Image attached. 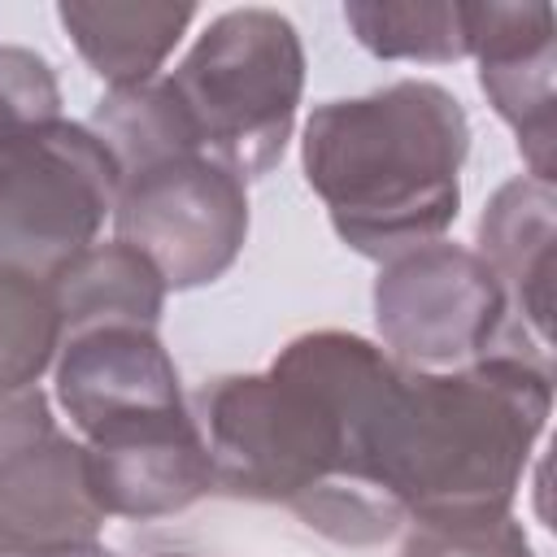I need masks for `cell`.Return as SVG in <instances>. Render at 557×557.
<instances>
[{"mask_svg": "<svg viewBox=\"0 0 557 557\" xmlns=\"http://www.w3.org/2000/svg\"><path fill=\"white\" fill-rule=\"evenodd\" d=\"M57 117L61 87L52 78V65L30 48L0 44V152Z\"/></svg>", "mask_w": 557, "mask_h": 557, "instance_id": "cell-18", "label": "cell"}, {"mask_svg": "<svg viewBox=\"0 0 557 557\" xmlns=\"http://www.w3.org/2000/svg\"><path fill=\"white\" fill-rule=\"evenodd\" d=\"M165 83L200 152L235 178H257L287 152L305 91V44L278 9H226L196 35Z\"/></svg>", "mask_w": 557, "mask_h": 557, "instance_id": "cell-4", "label": "cell"}, {"mask_svg": "<svg viewBox=\"0 0 557 557\" xmlns=\"http://www.w3.org/2000/svg\"><path fill=\"white\" fill-rule=\"evenodd\" d=\"M104 527V509L91 492L87 448L52 431L17 461L0 470V535L22 548L83 544Z\"/></svg>", "mask_w": 557, "mask_h": 557, "instance_id": "cell-12", "label": "cell"}, {"mask_svg": "<svg viewBox=\"0 0 557 557\" xmlns=\"http://www.w3.org/2000/svg\"><path fill=\"white\" fill-rule=\"evenodd\" d=\"M553 413L544 352L496 348L453 370L405 366L379 435L374 483L413 522L505 518Z\"/></svg>", "mask_w": 557, "mask_h": 557, "instance_id": "cell-2", "label": "cell"}, {"mask_svg": "<svg viewBox=\"0 0 557 557\" xmlns=\"http://www.w3.org/2000/svg\"><path fill=\"white\" fill-rule=\"evenodd\" d=\"M83 448H87L91 492L104 518H131V522L165 518L196 505L213 487L209 444L187 409L113 431Z\"/></svg>", "mask_w": 557, "mask_h": 557, "instance_id": "cell-10", "label": "cell"}, {"mask_svg": "<svg viewBox=\"0 0 557 557\" xmlns=\"http://www.w3.org/2000/svg\"><path fill=\"white\" fill-rule=\"evenodd\" d=\"M22 553H30V548H22V544H13V540L0 535V557H22Z\"/></svg>", "mask_w": 557, "mask_h": 557, "instance_id": "cell-22", "label": "cell"}, {"mask_svg": "<svg viewBox=\"0 0 557 557\" xmlns=\"http://www.w3.org/2000/svg\"><path fill=\"white\" fill-rule=\"evenodd\" d=\"M161 557H187V553H161Z\"/></svg>", "mask_w": 557, "mask_h": 557, "instance_id": "cell-23", "label": "cell"}, {"mask_svg": "<svg viewBox=\"0 0 557 557\" xmlns=\"http://www.w3.org/2000/svg\"><path fill=\"white\" fill-rule=\"evenodd\" d=\"M479 83L535 178L557 174V13L544 0H461Z\"/></svg>", "mask_w": 557, "mask_h": 557, "instance_id": "cell-8", "label": "cell"}, {"mask_svg": "<svg viewBox=\"0 0 557 557\" xmlns=\"http://www.w3.org/2000/svg\"><path fill=\"white\" fill-rule=\"evenodd\" d=\"M61 313L48 278L0 265V392L35 387L61 352Z\"/></svg>", "mask_w": 557, "mask_h": 557, "instance_id": "cell-17", "label": "cell"}, {"mask_svg": "<svg viewBox=\"0 0 557 557\" xmlns=\"http://www.w3.org/2000/svg\"><path fill=\"white\" fill-rule=\"evenodd\" d=\"M400 557H535V548L522 522L505 513L492 522H453V527L413 522Z\"/></svg>", "mask_w": 557, "mask_h": 557, "instance_id": "cell-19", "label": "cell"}, {"mask_svg": "<svg viewBox=\"0 0 557 557\" xmlns=\"http://www.w3.org/2000/svg\"><path fill=\"white\" fill-rule=\"evenodd\" d=\"M113 239L148 257L170 292L222 278L248 239V191L205 152L174 157L122 178Z\"/></svg>", "mask_w": 557, "mask_h": 557, "instance_id": "cell-7", "label": "cell"}, {"mask_svg": "<svg viewBox=\"0 0 557 557\" xmlns=\"http://www.w3.org/2000/svg\"><path fill=\"white\" fill-rule=\"evenodd\" d=\"M22 557H117L109 548H100L96 540H83V544H52V548H30Z\"/></svg>", "mask_w": 557, "mask_h": 557, "instance_id": "cell-21", "label": "cell"}, {"mask_svg": "<svg viewBox=\"0 0 557 557\" xmlns=\"http://www.w3.org/2000/svg\"><path fill=\"white\" fill-rule=\"evenodd\" d=\"M122 170L87 122H48L0 152V265L57 274L113 222Z\"/></svg>", "mask_w": 557, "mask_h": 557, "instance_id": "cell-5", "label": "cell"}, {"mask_svg": "<svg viewBox=\"0 0 557 557\" xmlns=\"http://www.w3.org/2000/svg\"><path fill=\"white\" fill-rule=\"evenodd\" d=\"M57 17L78 48V57L91 65L96 78L117 87H139L148 78H161L165 57L178 48L187 26L196 22V4H113V0H65L57 4Z\"/></svg>", "mask_w": 557, "mask_h": 557, "instance_id": "cell-13", "label": "cell"}, {"mask_svg": "<svg viewBox=\"0 0 557 557\" xmlns=\"http://www.w3.org/2000/svg\"><path fill=\"white\" fill-rule=\"evenodd\" d=\"M91 135L109 148V157L117 161L122 178L139 174L148 165L174 161V157H191L200 152L196 131L174 96V87L161 78H148L139 87H117L104 91V100L91 113Z\"/></svg>", "mask_w": 557, "mask_h": 557, "instance_id": "cell-15", "label": "cell"}, {"mask_svg": "<svg viewBox=\"0 0 557 557\" xmlns=\"http://www.w3.org/2000/svg\"><path fill=\"white\" fill-rule=\"evenodd\" d=\"M57 405L83 444L183 413V383L157 326H87L61 339L52 361Z\"/></svg>", "mask_w": 557, "mask_h": 557, "instance_id": "cell-9", "label": "cell"}, {"mask_svg": "<svg viewBox=\"0 0 557 557\" xmlns=\"http://www.w3.org/2000/svg\"><path fill=\"white\" fill-rule=\"evenodd\" d=\"M405 361L352 331H305L257 374L200 392L213 487L287 505L335 544H383L405 513L374 483V453Z\"/></svg>", "mask_w": 557, "mask_h": 557, "instance_id": "cell-1", "label": "cell"}, {"mask_svg": "<svg viewBox=\"0 0 557 557\" xmlns=\"http://www.w3.org/2000/svg\"><path fill=\"white\" fill-rule=\"evenodd\" d=\"M52 431H57V418L39 387L0 392V470L17 461L26 448H35L39 440H48Z\"/></svg>", "mask_w": 557, "mask_h": 557, "instance_id": "cell-20", "label": "cell"}, {"mask_svg": "<svg viewBox=\"0 0 557 557\" xmlns=\"http://www.w3.org/2000/svg\"><path fill=\"white\" fill-rule=\"evenodd\" d=\"M344 22L383 61L444 65L470 57L461 0H348Z\"/></svg>", "mask_w": 557, "mask_h": 557, "instance_id": "cell-16", "label": "cell"}, {"mask_svg": "<svg viewBox=\"0 0 557 557\" xmlns=\"http://www.w3.org/2000/svg\"><path fill=\"white\" fill-rule=\"evenodd\" d=\"M48 287L65 335L87 326H117V322L157 326L170 292L161 274L148 265V257L126 248L122 239H104V244L96 239L91 248L70 257L57 274H48Z\"/></svg>", "mask_w": 557, "mask_h": 557, "instance_id": "cell-14", "label": "cell"}, {"mask_svg": "<svg viewBox=\"0 0 557 557\" xmlns=\"http://www.w3.org/2000/svg\"><path fill=\"white\" fill-rule=\"evenodd\" d=\"M374 326L396 361L453 370L509 344V296L474 248L435 239L383 261Z\"/></svg>", "mask_w": 557, "mask_h": 557, "instance_id": "cell-6", "label": "cell"}, {"mask_svg": "<svg viewBox=\"0 0 557 557\" xmlns=\"http://www.w3.org/2000/svg\"><path fill=\"white\" fill-rule=\"evenodd\" d=\"M553 248H557V191L553 183L535 174H518L496 187L479 218V257L492 265L509 296V313H518V326L509 335V348H518V335L531 331L535 344L548 352L553 331Z\"/></svg>", "mask_w": 557, "mask_h": 557, "instance_id": "cell-11", "label": "cell"}, {"mask_svg": "<svg viewBox=\"0 0 557 557\" xmlns=\"http://www.w3.org/2000/svg\"><path fill=\"white\" fill-rule=\"evenodd\" d=\"M466 152V109L431 78L326 100L300 135L313 196L326 205L335 235L370 261L435 244L457 222Z\"/></svg>", "mask_w": 557, "mask_h": 557, "instance_id": "cell-3", "label": "cell"}]
</instances>
